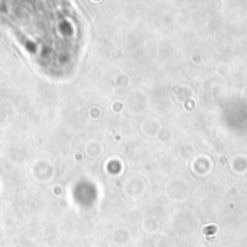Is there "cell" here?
I'll list each match as a JSON object with an SVG mask.
<instances>
[{"instance_id":"cell-1","label":"cell","mask_w":247,"mask_h":247,"mask_svg":"<svg viewBox=\"0 0 247 247\" xmlns=\"http://www.w3.org/2000/svg\"><path fill=\"white\" fill-rule=\"evenodd\" d=\"M4 20L28 48L36 62L52 72L72 64L78 46V23L67 3H6Z\"/></svg>"}]
</instances>
